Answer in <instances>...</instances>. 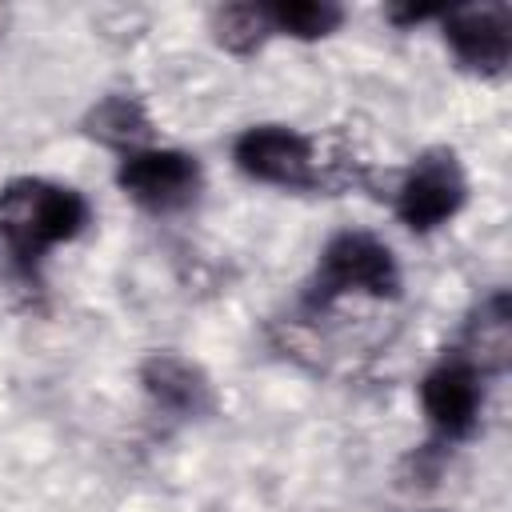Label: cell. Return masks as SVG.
Wrapping results in <instances>:
<instances>
[{
    "label": "cell",
    "instance_id": "10",
    "mask_svg": "<svg viewBox=\"0 0 512 512\" xmlns=\"http://www.w3.org/2000/svg\"><path fill=\"white\" fill-rule=\"evenodd\" d=\"M84 132L108 148H120V152H136V148H148L152 140V120L144 112V104L136 96H104L100 104L88 108L84 116Z\"/></svg>",
    "mask_w": 512,
    "mask_h": 512
},
{
    "label": "cell",
    "instance_id": "8",
    "mask_svg": "<svg viewBox=\"0 0 512 512\" xmlns=\"http://www.w3.org/2000/svg\"><path fill=\"white\" fill-rule=\"evenodd\" d=\"M140 388L148 392V400L168 412V416H180V420H196V416H208L216 408V396H212V384L208 376L176 356V352H152L144 356L140 364Z\"/></svg>",
    "mask_w": 512,
    "mask_h": 512
},
{
    "label": "cell",
    "instance_id": "1",
    "mask_svg": "<svg viewBox=\"0 0 512 512\" xmlns=\"http://www.w3.org/2000/svg\"><path fill=\"white\" fill-rule=\"evenodd\" d=\"M92 220L84 192L44 176H16L0 188V244L24 280H40V264L56 244L76 240Z\"/></svg>",
    "mask_w": 512,
    "mask_h": 512
},
{
    "label": "cell",
    "instance_id": "2",
    "mask_svg": "<svg viewBox=\"0 0 512 512\" xmlns=\"http://www.w3.org/2000/svg\"><path fill=\"white\" fill-rule=\"evenodd\" d=\"M340 296H372V300H392L400 296V264L392 248L372 236V232H336L308 280L304 308L324 312Z\"/></svg>",
    "mask_w": 512,
    "mask_h": 512
},
{
    "label": "cell",
    "instance_id": "5",
    "mask_svg": "<svg viewBox=\"0 0 512 512\" xmlns=\"http://www.w3.org/2000/svg\"><path fill=\"white\" fill-rule=\"evenodd\" d=\"M232 160L248 180H260V184H272V188H296V192L324 188L316 144L304 132L288 128V124H252V128H244L232 144Z\"/></svg>",
    "mask_w": 512,
    "mask_h": 512
},
{
    "label": "cell",
    "instance_id": "3",
    "mask_svg": "<svg viewBox=\"0 0 512 512\" xmlns=\"http://www.w3.org/2000/svg\"><path fill=\"white\" fill-rule=\"evenodd\" d=\"M464 200H468V180H464L456 152L452 148H424L408 164V172L400 176L392 208L408 232L428 236L440 224H448L464 208Z\"/></svg>",
    "mask_w": 512,
    "mask_h": 512
},
{
    "label": "cell",
    "instance_id": "12",
    "mask_svg": "<svg viewBox=\"0 0 512 512\" xmlns=\"http://www.w3.org/2000/svg\"><path fill=\"white\" fill-rule=\"evenodd\" d=\"M212 32H216V44L228 48V52H236V56L256 52L272 36L260 4H228V8H216L212 12Z\"/></svg>",
    "mask_w": 512,
    "mask_h": 512
},
{
    "label": "cell",
    "instance_id": "11",
    "mask_svg": "<svg viewBox=\"0 0 512 512\" xmlns=\"http://www.w3.org/2000/svg\"><path fill=\"white\" fill-rule=\"evenodd\" d=\"M260 8L268 20V32L292 36V40H320L344 24V8L332 0H280V4H260Z\"/></svg>",
    "mask_w": 512,
    "mask_h": 512
},
{
    "label": "cell",
    "instance_id": "13",
    "mask_svg": "<svg viewBox=\"0 0 512 512\" xmlns=\"http://www.w3.org/2000/svg\"><path fill=\"white\" fill-rule=\"evenodd\" d=\"M428 16H440V8H416V4H408V8H388V20L400 24V28L420 24V20H428Z\"/></svg>",
    "mask_w": 512,
    "mask_h": 512
},
{
    "label": "cell",
    "instance_id": "9",
    "mask_svg": "<svg viewBox=\"0 0 512 512\" xmlns=\"http://www.w3.org/2000/svg\"><path fill=\"white\" fill-rule=\"evenodd\" d=\"M460 352L484 376H500L508 368V356H512V304H508L504 288H496L488 300H480V308L472 312V320L464 328Z\"/></svg>",
    "mask_w": 512,
    "mask_h": 512
},
{
    "label": "cell",
    "instance_id": "6",
    "mask_svg": "<svg viewBox=\"0 0 512 512\" xmlns=\"http://www.w3.org/2000/svg\"><path fill=\"white\" fill-rule=\"evenodd\" d=\"M484 372L456 348L420 380V408L436 432V444L468 440L484 412Z\"/></svg>",
    "mask_w": 512,
    "mask_h": 512
},
{
    "label": "cell",
    "instance_id": "4",
    "mask_svg": "<svg viewBox=\"0 0 512 512\" xmlns=\"http://www.w3.org/2000/svg\"><path fill=\"white\" fill-rule=\"evenodd\" d=\"M116 184L144 212L176 216L196 204L204 188V168L192 152H180V148H136V152H124L116 168Z\"/></svg>",
    "mask_w": 512,
    "mask_h": 512
},
{
    "label": "cell",
    "instance_id": "7",
    "mask_svg": "<svg viewBox=\"0 0 512 512\" xmlns=\"http://www.w3.org/2000/svg\"><path fill=\"white\" fill-rule=\"evenodd\" d=\"M444 44L456 64L476 76H500L512 60V8L508 4H468L440 12Z\"/></svg>",
    "mask_w": 512,
    "mask_h": 512
}]
</instances>
